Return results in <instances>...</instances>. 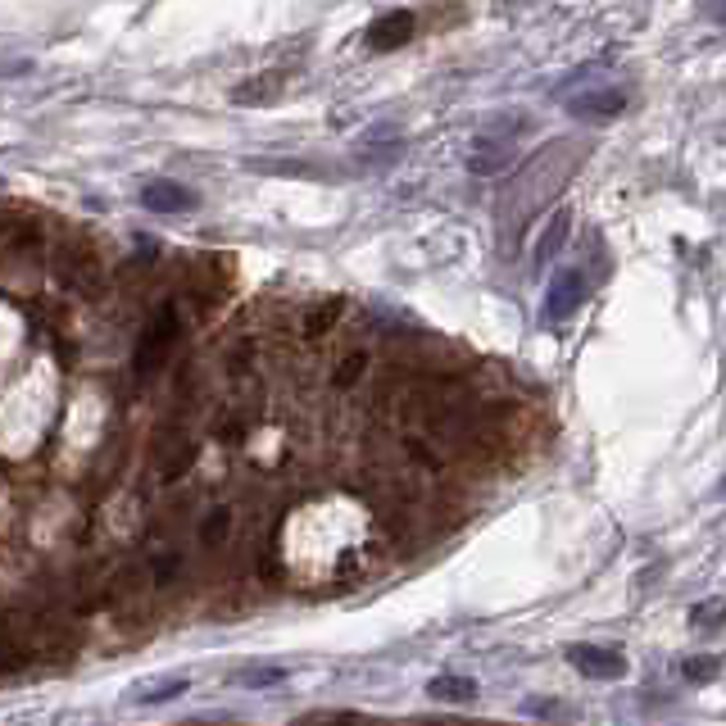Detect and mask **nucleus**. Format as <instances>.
I'll return each instance as SVG.
<instances>
[{"mask_svg":"<svg viewBox=\"0 0 726 726\" xmlns=\"http://www.w3.org/2000/svg\"><path fill=\"white\" fill-rule=\"evenodd\" d=\"M177 332H182V314H177V305H164V309H159V318H155V323H150L146 341L137 345V377L155 373L159 363H164V354L173 350Z\"/></svg>","mask_w":726,"mask_h":726,"instance_id":"nucleus-1","label":"nucleus"},{"mask_svg":"<svg viewBox=\"0 0 726 726\" xmlns=\"http://www.w3.org/2000/svg\"><path fill=\"white\" fill-rule=\"evenodd\" d=\"M568 658H572V668L577 672L599 677V681L622 677V672H627V658H622L618 649H604V645H577V649H568Z\"/></svg>","mask_w":726,"mask_h":726,"instance_id":"nucleus-2","label":"nucleus"},{"mask_svg":"<svg viewBox=\"0 0 726 726\" xmlns=\"http://www.w3.org/2000/svg\"><path fill=\"white\" fill-rule=\"evenodd\" d=\"M581 300H586V277L563 273L559 282L550 286V295H545V323H563V318H572Z\"/></svg>","mask_w":726,"mask_h":726,"instance_id":"nucleus-3","label":"nucleus"},{"mask_svg":"<svg viewBox=\"0 0 726 726\" xmlns=\"http://www.w3.org/2000/svg\"><path fill=\"white\" fill-rule=\"evenodd\" d=\"M141 205L155 209V214H177V209L196 205V191L177 187V182H150V187L141 191Z\"/></svg>","mask_w":726,"mask_h":726,"instance_id":"nucleus-4","label":"nucleus"},{"mask_svg":"<svg viewBox=\"0 0 726 726\" xmlns=\"http://www.w3.org/2000/svg\"><path fill=\"white\" fill-rule=\"evenodd\" d=\"M413 37V14H386L368 28V50H395Z\"/></svg>","mask_w":726,"mask_h":726,"instance_id":"nucleus-5","label":"nucleus"},{"mask_svg":"<svg viewBox=\"0 0 726 726\" xmlns=\"http://www.w3.org/2000/svg\"><path fill=\"white\" fill-rule=\"evenodd\" d=\"M627 109V96L622 91H590V96H577L572 100V114L581 118H613Z\"/></svg>","mask_w":726,"mask_h":726,"instance_id":"nucleus-6","label":"nucleus"},{"mask_svg":"<svg viewBox=\"0 0 726 726\" xmlns=\"http://www.w3.org/2000/svg\"><path fill=\"white\" fill-rule=\"evenodd\" d=\"M427 690H432V699H445V704H472L477 699V681L472 677H436Z\"/></svg>","mask_w":726,"mask_h":726,"instance_id":"nucleus-7","label":"nucleus"},{"mask_svg":"<svg viewBox=\"0 0 726 726\" xmlns=\"http://www.w3.org/2000/svg\"><path fill=\"white\" fill-rule=\"evenodd\" d=\"M368 363H373V354H368V350H350L341 359V368L332 373V386H336V391H350V386L368 373Z\"/></svg>","mask_w":726,"mask_h":726,"instance_id":"nucleus-8","label":"nucleus"},{"mask_svg":"<svg viewBox=\"0 0 726 726\" xmlns=\"http://www.w3.org/2000/svg\"><path fill=\"white\" fill-rule=\"evenodd\" d=\"M404 454H409L418 468H427V472H441L445 468V454H441V445H427L422 436H404Z\"/></svg>","mask_w":726,"mask_h":726,"instance_id":"nucleus-9","label":"nucleus"},{"mask_svg":"<svg viewBox=\"0 0 726 726\" xmlns=\"http://www.w3.org/2000/svg\"><path fill=\"white\" fill-rule=\"evenodd\" d=\"M336 318H341V300H323L318 309H309V314H305V327H300V332H305V336H323V332H332V327H336Z\"/></svg>","mask_w":726,"mask_h":726,"instance_id":"nucleus-10","label":"nucleus"},{"mask_svg":"<svg viewBox=\"0 0 726 726\" xmlns=\"http://www.w3.org/2000/svg\"><path fill=\"white\" fill-rule=\"evenodd\" d=\"M177 572H182V559L177 554H159V559H150V586L168 590L177 581Z\"/></svg>","mask_w":726,"mask_h":726,"instance_id":"nucleus-11","label":"nucleus"},{"mask_svg":"<svg viewBox=\"0 0 726 726\" xmlns=\"http://www.w3.org/2000/svg\"><path fill=\"white\" fill-rule=\"evenodd\" d=\"M236 686H250V690H264V686H282L286 681V668H246L236 672Z\"/></svg>","mask_w":726,"mask_h":726,"instance_id":"nucleus-12","label":"nucleus"},{"mask_svg":"<svg viewBox=\"0 0 726 726\" xmlns=\"http://www.w3.org/2000/svg\"><path fill=\"white\" fill-rule=\"evenodd\" d=\"M187 686H191V681H164V686H155V690H137V695H132V704H168V699L187 695Z\"/></svg>","mask_w":726,"mask_h":726,"instance_id":"nucleus-13","label":"nucleus"},{"mask_svg":"<svg viewBox=\"0 0 726 726\" xmlns=\"http://www.w3.org/2000/svg\"><path fill=\"white\" fill-rule=\"evenodd\" d=\"M227 527H232V513L218 504V509L205 518V527H200V540H205V545H218V540L227 536Z\"/></svg>","mask_w":726,"mask_h":726,"instance_id":"nucleus-14","label":"nucleus"},{"mask_svg":"<svg viewBox=\"0 0 726 726\" xmlns=\"http://www.w3.org/2000/svg\"><path fill=\"white\" fill-rule=\"evenodd\" d=\"M568 209H559V214H554V227L545 236H540V255H559V246H563V236H568Z\"/></svg>","mask_w":726,"mask_h":726,"instance_id":"nucleus-15","label":"nucleus"},{"mask_svg":"<svg viewBox=\"0 0 726 726\" xmlns=\"http://www.w3.org/2000/svg\"><path fill=\"white\" fill-rule=\"evenodd\" d=\"M681 677L695 681V686H704V681L717 677V658H686V663H681Z\"/></svg>","mask_w":726,"mask_h":726,"instance_id":"nucleus-16","label":"nucleus"},{"mask_svg":"<svg viewBox=\"0 0 726 726\" xmlns=\"http://www.w3.org/2000/svg\"><path fill=\"white\" fill-rule=\"evenodd\" d=\"M187 463H191V445H182V450L173 454V459L164 463V472H159V481H177L182 472H187Z\"/></svg>","mask_w":726,"mask_h":726,"instance_id":"nucleus-17","label":"nucleus"},{"mask_svg":"<svg viewBox=\"0 0 726 726\" xmlns=\"http://www.w3.org/2000/svg\"><path fill=\"white\" fill-rule=\"evenodd\" d=\"M690 622H695V627H717V599H708V604L690 609Z\"/></svg>","mask_w":726,"mask_h":726,"instance_id":"nucleus-18","label":"nucleus"}]
</instances>
